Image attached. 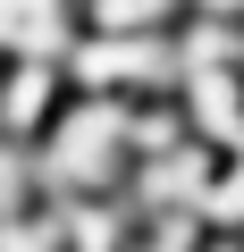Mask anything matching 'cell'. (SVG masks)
I'll list each match as a JSON object with an SVG mask.
<instances>
[{
    "label": "cell",
    "instance_id": "obj_1",
    "mask_svg": "<svg viewBox=\"0 0 244 252\" xmlns=\"http://www.w3.org/2000/svg\"><path fill=\"white\" fill-rule=\"evenodd\" d=\"M68 84L93 101H160L177 93V26L169 34H76Z\"/></svg>",
    "mask_w": 244,
    "mask_h": 252
},
{
    "label": "cell",
    "instance_id": "obj_2",
    "mask_svg": "<svg viewBox=\"0 0 244 252\" xmlns=\"http://www.w3.org/2000/svg\"><path fill=\"white\" fill-rule=\"evenodd\" d=\"M68 59H0V143L34 152L42 126L68 109Z\"/></svg>",
    "mask_w": 244,
    "mask_h": 252
},
{
    "label": "cell",
    "instance_id": "obj_3",
    "mask_svg": "<svg viewBox=\"0 0 244 252\" xmlns=\"http://www.w3.org/2000/svg\"><path fill=\"white\" fill-rule=\"evenodd\" d=\"M84 0H0V59H68Z\"/></svg>",
    "mask_w": 244,
    "mask_h": 252
},
{
    "label": "cell",
    "instance_id": "obj_4",
    "mask_svg": "<svg viewBox=\"0 0 244 252\" xmlns=\"http://www.w3.org/2000/svg\"><path fill=\"white\" fill-rule=\"evenodd\" d=\"M185 0H84V34H169Z\"/></svg>",
    "mask_w": 244,
    "mask_h": 252
},
{
    "label": "cell",
    "instance_id": "obj_5",
    "mask_svg": "<svg viewBox=\"0 0 244 252\" xmlns=\"http://www.w3.org/2000/svg\"><path fill=\"white\" fill-rule=\"evenodd\" d=\"M185 17H236L244 26V0H185Z\"/></svg>",
    "mask_w": 244,
    "mask_h": 252
},
{
    "label": "cell",
    "instance_id": "obj_6",
    "mask_svg": "<svg viewBox=\"0 0 244 252\" xmlns=\"http://www.w3.org/2000/svg\"><path fill=\"white\" fill-rule=\"evenodd\" d=\"M194 252H244V244H236V235H202Z\"/></svg>",
    "mask_w": 244,
    "mask_h": 252
},
{
    "label": "cell",
    "instance_id": "obj_7",
    "mask_svg": "<svg viewBox=\"0 0 244 252\" xmlns=\"http://www.w3.org/2000/svg\"><path fill=\"white\" fill-rule=\"evenodd\" d=\"M236 244H244V235H236Z\"/></svg>",
    "mask_w": 244,
    "mask_h": 252
}]
</instances>
